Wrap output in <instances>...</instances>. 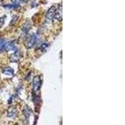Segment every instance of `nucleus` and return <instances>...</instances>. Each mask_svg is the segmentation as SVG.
<instances>
[{
	"instance_id": "f257e3e1",
	"label": "nucleus",
	"mask_w": 125,
	"mask_h": 125,
	"mask_svg": "<svg viewBox=\"0 0 125 125\" xmlns=\"http://www.w3.org/2000/svg\"><path fill=\"white\" fill-rule=\"evenodd\" d=\"M41 78L39 76H36L34 77V80H33V90L35 92H37L40 90L41 84Z\"/></svg>"
},
{
	"instance_id": "f03ea898",
	"label": "nucleus",
	"mask_w": 125,
	"mask_h": 125,
	"mask_svg": "<svg viewBox=\"0 0 125 125\" xmlns=\"http://www.w3.org/2000/svg\"><path fill=\"white\" fill-rule=\"evenodd\" d=\"M36 40H37V37L35 34H33L31 37H30V38L28 40L27 42H26V44L28 48H33L36 42Z\"/></svg>"
},
{
	"instance_id": "7ed1b4c3",
	"label": "nucleus",
	"mask_w": 125,
	"mask_h": 125,
	"mask_svg": "<svg viewBox=\"0 0 125 125\" xmlns=\"http://www.w3.org/2000/svg\"><path fill=\"white\" fill-rule=\"evenodd\" d=\"M57 8V6H53L51 8H50V10L48 11L46 13L47 19H48L50 20H52L53 18H54V15H55L56 10Z\"/></svg>"
},
{
	"instance_id": "20e7f679",
	"label": "nucleus",
	"mask_w": 125,
	"mask_h": 125,
	"mask_svg": "<svg viewBox=\"0 0 125 125\" xmlns=\"http://www.w3.org/2000/svg\"><path fill=\"white\" fill-rule=\"evenodd\" d=\"M4 49L6 50V51H14V53L16 52V51H17V48H16V47L14 43H13V42H8V43H6L5 46H4Z\"/></svg>"
},
{
	"instance_id": "39448f33",
	"label": "nucleus",
	"mask_w": 125,
	"mask_h": 125,
	"mask_svg": "<svg viewBox=\"0 0 125 125\" xmlns=\"http://www.w3.org/2000/svg\"><path fill=\"white\" fill-rule=\"evenodd\" d=\"M54 18L58 20V21H61L62 20V6H57L55 15H54Z\"/></svg>"
},
{
	"instance_id": "423d86ee",
	"label": "nucleus",
	"mask_w": 125,
	"mask_h": 125,
	"mask_svg": "<svg viewBox=\"0 0 125 125\" xmlns=\"http://www.w3.org/2000/svg\"><path fill=\"white\" fill-rule=\"evenodd\" d=\"M20 58V54L19 53V52L16 51L10 57V61H11V62H17L18 61H19Z\"/></svg>"
},
{
	"instance_id": "0eeeda50",
	"label": "nucleus",
	"mask_w": 125,
	"mask_h": 125,
	"mask_svg": "<svg viewBox=\"0 0 125 125\" xmlns=\"http://www.w3.org/2000/svg\"><path fill=\"white\" fill-rule=\"evenodd\" d=\"M3 73L4 74H6V75L8 76H13V74H14V71H13V70L11 68L8 67V68H5L3 69Z\"/></svg>"
},
{
	"instance_id": "6e6552de",
	"label": "nucleus",
	"mask_w": 125,
	"mask_h": 125,
	"mask_svg": "<svg viewBox=\"0 0 125 125\" xmlns=\"http://www.w3.org/2000/svg\"><path fill=\"white\" fill-rule=\"evenodd\" d=\"M30 28H31V23L30 21H27L26 22L24 25H23L22 31L24 33H27L29 30H30Z\"/></svg>"
},
{
	"instance_id": "1a4fd4ad",
	"label": "nucleus",
	"mask_w": 125,
	"mask_h": 125,
	"mask_svg": "<svg viewBox=\"0 0 125 125\" xmlns=\"http://www.w3.org/2000/svg\"><path fill=\"white\" fill-rule=\"evenodd\" d=\"M5 44H6V41L3 39H0V51L4 50Z\"/></svg>"
},
{
	"instance_id": "9d476101",
	"label": "nucleus",
	"mask_w": 125,
	"mask_h": 125,
	"mask_svg": "<svg viewBox=\"0 0 125 125\" xmlns=\"http://www.w3.org/2000/svg\"><path fill=\"white\" fill-rule=\"evenodd\" d=\"M13 3L14 4H16V5H18L20 6V3H23L24 1V0H12Z\"/></svg>"
},
{
	"instance_id": "9b49d317",
	"label": "nucleus",
	"mask_w": 125,
	"mask_h": 125,
	"mask_svg": "<svg viewBox=\"0 0 125 125\" xmlns=\"http://www.w3.org/2000/svg\"><path fill=\"white\" fill-rule=\"evenodd\" d=\"M48 44H47V43H44V44L42 45L41 48H42V50H46L47 48H48Z\"/></svg>"
},
{
	"instance_id": "f8f14e48",
	"label": "nucleus",
	"mask_w": 125,
	"mask_h": 125,
	"mask_svg": "<svg viewBox=\"0 0 125 125\" xmlns=\"http://www.w3.org/2000/svg\"><path fill=\"white\" fill-rule=\"evenodd\" d=\"M4 18H0V27H1V26L4 24Z\"/></svg>"
}]
</instances>
